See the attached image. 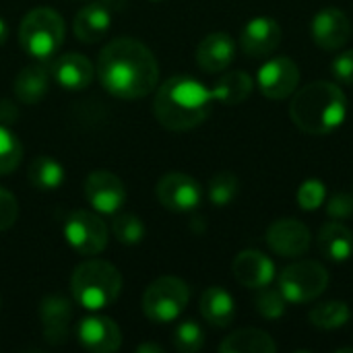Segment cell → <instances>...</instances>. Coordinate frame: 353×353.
Returning <instances> with one entry per match:
<instances>
[{
    "mask_svg": "<svg viewBox=\"0 0 353 353\" xmlns=\"http://www.w3.org/2000/svg\"><path fill=\"white\" fill-rule=\"evenodd\" d=\"M213 93L188 74L168 79L155 93L153 112L157 122L174 132L192 130L211 114Z\"/></svg>",
    "mask_w": 353,
    "mask_h": 353,
    "instance_id": "2",
    "label": "cell"
},
{
    "mask_svg": "<svg viewBox=\"0 0 353 353\" xmlns=\"http://www.w3.org/2000/svg\"><path fill=\"white\" fill-rule=\"evenodd\" d=\"M319 248L329 261H350L353 254V232L339 221H329L319 232Z\"/></svg>",
    "mask_w": 353,
    "mask_h": 353,
    "instance_id": "22",
    "label": "cell"
},
{
    "mask_svg": "<svg viewBox=\"0 0 353 353\" xmlns=\"http://www.w3.org/2000/svg\"><path fill=\"white\" fill-rule=\"evenodd\" d=\"M256 85L261 93L269 99H288L292 93H296L300 85V68L292 58L277 56L261 66L256 74Z\"/></svg>",
    "mask_w": 353,
    "mask_h": 353,
    "instance_id": "9",
    "label": "cell"
},
{
    "mask_svg": "<svg viewBox=\"0 0 353 353\" xmlns=\"http://www.w3.org/2000/svg\"><path fill=\"white\" fill-rule=\"evenodd\" d=\"M331 72L339 83L353 85V50H347V52L335 56V60L331 64Z\"/></svg>",
    "mask_w": 353,
    "mask_h": 353,
    "instance_id": "36",
    "label": "cell"
},
{
    "mask_svg": "<svg viewBox=\"0 0 353 353\" xmlns=\"http://www.w3.org/2000/svg\"><path fill=\"white\" fill-rule=\"evenodd\" d=\"M155 192H157V201L174 213L192 211L201 205V199H203L201 184L184 172L165 174L157 182Z\"/></svg>",
    "mask_w": 353,
    "mask_h": 353,
    "instance_id": "10",
    "label": "cell"
},
{
    "mask_svg": "<svg viewBox=\"0 0 353 353\" xmlns=\"http://www.w3.org/2000/svg\"><path fill=\"white\" fill-rule=\"evenodd\" d=\"M232 271L236 281L248 290H261L265 285H271L275 277L273 261L261 250H242L234 259Z\"/></svg>",
    "mask_w": 353,
    "mask_h": 353,
    "instance_id": "17",
    "label": "cell"
},
{
    "mask_svg": "<svg viewBox=\"0 0 353 353\" xmlns=\"http://www.w3.org/2000/svg\"><path fill=\"white\" fill-rule=\"evenodd\" d=\"M352 37L350 17L335 6H327L312 19V39L319 48L333 52L343 48Z\"/></svg>",
    "mask_w": 353,
    "mask_h": 353,
    "instance_id": "13",
    "label": "cell"
},
{
    "mask_svg": "<svg viewBox=\"0 0 353 353\" xmlns=\"http://www.w3.org/2000/svg\"><path fill=\"white\" fill-rule=\"evenodd\" d=\"M327 213L331 219H337V221L352 217L353 196H350L347 192H335L327 203Z\"/></svg>",
    "mask_w": 353,
    "mask_h": 353,
    "instance_id": "35",
    "label": "cell"
},
{
    "mask_svg": "<svg viewBox=\"0 0 353 353\" xmlns=\"http://www.w3.org/2000/svg\"><path fill=\"white\" fill-rule=\"evenodd\" d=\"M325 196H327V186L316 178H310V180L302 182V186L298 188V205L304 211L321 209L323 203H325Z\"/></svg>",
    "mask_w": 353,
    "mask_h": 353,
    "instance_id": "33",
    "label": "cell"
},
{
    "mask_svg": "<svg viewBox=\"0 0 353 353\" xmlns=\"http://www.w3.org/2000/svg\"><path fill=\"white\" fill-rule=\"evenodd\" d=\"M254 89V81L246 70H232L223 72L215 85L211 87L213 99L225 103V105H238L248 99V95Z\"/></svg>",
    "mask_w": 353,
    "mask_h": 353,
    "instance_id": "23",
    "label": "cell"
},
{
    "mask_svg": "<svg viewBox=\"0 0 353 353\" xmlns=\"http://www.w3.org/2000/svg\"><path fill=\"white\" fill-rule=\"evenodd\" d=\"M64 238L74 252L83 256H95L105 250L110 236L99 215L77 209L64 219Z\"/></svg>",
    "mask_w": 353,
    "mask_h": 353,
    "instance_id": "8",
    "label": "cell"
},
{
    "mask_svg": "<svg viewBox=\"0 0 353 353\" xmlns=\"http://www.w3.org/2000/svg\"><path fill=\"white\" fill-rule=\"evenodd\" d=\"M19 217V203L12 192L6 188H0V232L8 230L14 225Z\"/></svg>",
    "mask_w": 353,
    "mask_h": 353,
    "instance_id": "34",
    "label": "cell"
},
{
    "mask_svg": "<svg viewBox=\"0 0 353 353\" xmlns=\"http://www.w3.org/2000/svg\"><path fill=\"white\" fill-rule=\"evenodd\" d=\"M329 285L327 269L316 261H300L283 269L279 275V290L292 304H306L323 296Z\"/></svg>",
    "mask_w": 353,
    "mask_h": 353,
    "instance_id": "7",
    "label": "cell"
},
{
    "mask_svg": "<svg viewBox=\"0 0 353 353\" xmlns=\"http://www.w3.org/2000/svg\"><path fill=\"white\" fill-rule=\"evenodd\" d=\"M190 290L178 277H159L143 294V314L157 325L176 321L188 306Z\"/></svg>",
    "mask_w": 353,
    "mask_h": 353,
    "instance_id": "6",
    "label": "cell"
},
{
    "mask_svg": "<svg viewBox=\"0 0 353 353\" xmlns=\"http://www.w3.org/2000/svg\"><path fill=\"white\" fill-rule=\"evenodd\" d=\"M153 2H157V0H153Z\"/></svg>",
    "mask_w": 353,
    "mask_h": 353,
    "instance_id": "40",
    "label": "cell"
},
{
    "mask_svg": "<svg viewBox=\"0 0 353 353\" xmlns=\"http://www.w3.org/2000/svg\"><path fill=\"white\" fill-rule=\"evenodd\" d=\"M79 343L93 353L118 352L122 345L120 327L108 316H87L77 327Z\"/></svg>",
    "mask_w": 353,
    "mask_h": 353,
    "instance_id": "16",
    "label": "cell"
},
{
    "mask_svg": "<svg viewBox=\"0 0 353 353\" xmlns=\"http://www.w3.org/2000/svg\"><path fill=\"white\" fill-rule=\"evenodd\" d=\"M112 232L118 242H122L126 246H134V244L143 242V238H145V223L141 221V217H137L132 213H122V215L114 217Z\"/></svg>",
    "mask_w": 353,
    "mask_h": 353,
    "instance_id": "31",
    "label": "cell"
},
{
    "mask_svg": "<svg viewBox=\"0 0 353 353\" xmlns=\"http://www.w3.org/2000/svg\"><path fill=\"white\" fill-rule=\"evenodd\" d=\"M240 190V180L234 172H217L209 182V201L215 207H228Z\"/></svg>",
    "mask_w": 353,
    "mask_h": 353,
    "instance_id": "28",
    "label": "cell"
},
{
    "mask_svg": "<svg viewBox=\"0 0 353 353\" xmlns=\"http://www.w3.org/2000/svg\"><path fill=\"white\" fill-rule=\"evenodd\" d=\"M269 248L285 259H300L310 248V230L298 219H279L267 230Z\"/></svg>",
    "mask_w": 353,
    "mask_h": 353,
    "instance_id": "12",
    "label": "cell"
},
{
    "mask_svg": "<svg viewBox=\"0 0 353 353\" xmlns=\"http://www.w3.org/2000/svg\"><path fill=\"white\" fill-rule=\"evenodd\" d=\"M350 316H352L350 306L345 302H337V300L316 304L310 310V323L323 331H335V329L345 327Z\"/></svg>",
    "mask_w": 353,
    "mask_h": 353,
    "instance_id": "27",
    "label": "cell"
},
{
    "mask_svg": "<svg viewBox=\"0 0 353 353\" xmlns=\"http://www.w3.org/2000/svg\"><path fill=\"white\" fill-rule=\"evenodd\" d=\"M290 116L306 134H331L347 116V97L339 85L331 81H314L302 89H296L290 103Z\"/></svg>",
    "mask_w": 353,
    "mask_h": 353,
    "instance_id": "3",
    "label": "cell"
},
{
    "mask_svg": "<svg viewBox=\"0 0 353 353\" xmlns=\"http://www.w3.org/2000/svg\"><path fill=\"white\" fill-rule=\"evenodd\" d=\"M234 56H236V41L232 39L230 33L223 31L209 33L207 37L201 39L196 48V64L209 74L223 72L232 64Z\"/></svg>",
    "mask_w": 353,
    "mask_h": 353,
    "instance_id": "18",
    "label": "cell"
},
{
    "mask_svg": "<svg viewBox=\"0 0 353 353\" xmlns=\"http://www.w3.org/2000/svg\"><path fill=\"white\" fill-rule=\"evenodd\" d=\"M19 41L35 60H48L56 56L64 41V19L54 8H33L21 21Z\"/></svg>",
    "mask_w": 353,
    "mask_h": 353,
    "instance_id": "5",
    "label": "cell"
},
{
    "mask_svg": "<svg viewBox=\"0 0 353 353\" xmlns=\"http://www.w3.org/2000/svg\"><path fill=\"white\" fill-rule=\"evenodd\" d=\"M70 292L83 308L103 310L118 300L122 292V275L112 263L91 259L72 271Z\"/></svg>",
    "mask_w": 353,
    "mask_h": 353,
    "instance_id": "4",
    "label": "cell"
},
{
    "mask_svg": "<svg viewBox=\"0 0 353 353\" xmlns=\"http://www.w3.org/2000/svg\"><path fill=\"white\" fill-rule=\"evenodd\" d=\"M39 321L43 337L48 343L60 345L68 337V327L72 321V306L62 296H46L39 304Z\"/></svg>",
    "mask_w": 353,
    "mask_h": 353,
    "instance_id": "19",
    "label": "cell"
},
{
    "mask_svg": "<svg viewBox=\"0 0 353 353\" xmlns=\"http://www.w3.org/2000/svg\"><path fill=\"white\" fill-rule=\"evenodd\" d=\"M29 182L33 188L41 190V192H52L58 190L64 184V168L58 159L50 157V155H39L31 161L29 165Z\"/></svg>",
    "mask_w": 353,
    "mask_h": 353,
    "instance_id": "26",
    "label": "cell"
},
{
    "mask_svg": "<svg viewBox=\"0 0 353 353\" xmlns=\"http://www.w3.org/2000/svg\"><path fill=\"white\" fill-rule=\"evenodd\" d=\"M201 314L203 319L217 329H225L232 325L234 316H236V304L234 298L230 296V292H225L223 288H209L203 292L201 296Z\"/></svg>",
    "mask_w": 353,
    "mask_h": 353,
    "instance_id": "21",
    "label": "cell"
},
{
    "mask_svg": "<svg viewBox=\"0 0 353 353\" xmlns=\"http://www.w3.org/2000/svg\"><path fill=\"white\" fill-rule=\"evenodd\" d=\"M50 77L54 83L66 91H83L91 85L95 77L93 64L77 52L60 54L50 62Z\"/></svg>",
    "mask_w": 353,
    "mask_h": 353,
    "instance_id": "15",
    "label": "cell"
},
{
    "mask_svg": "<svg viewBox=\"0 0 353 353\" xmlns=\"http://www.w3.org/2000/svg\"><path fill=\"white\" fill-rule=\"evenodd\" d=\"M6 39H8V25H6V21L0 17V46H2Z\"/></svg>",
    "mask_w": 353,
    "mask_h": 353,
    "instance_id": "39",
    "label": "cell"
},
{
    "mask_svg": "<svg viewBox=\"0 0 353 353\" xmlns=\"http://www.w3.org/2000/svg\"><path fill=\"white\" fill-rule=\"evenodd\" d=\"M83 190H85V199L89 201V205L97 213H103V215L118 213L126 203L124 182L108 170L91 172L85 180Z\"/></svg>",
    "mask_w": 353,
    "mask_h": 353,
    "instance_id": "11",
    "label": "cell"
},
{
    "mask_svg": "<svg viewBox=\"0 0 353 353\" xmlns=\"http://www.w3.org/2000/svg\"><path fill=\"white\" fill-rule=\"evenodd\" d=\"M221 353H275L273 337L261 329H240L219 343Z\"/></svg>",
    "mask_w": 353,
    "mask_h": 353,
    "instance_id": "25",
    "label": "cell"
},
{
    "mask_svg": "<svg viewBox=\"0 0 353 353\" xmlns=\"http://www.w3.org/2000/svg\"><path fill=\"white\" fill-rule=\"evenodd\" d=\"M205 345V333L194 321L180 323L174 331V347L182 353H196Z\"/></svg>",
    "mask_w": 353,
    "mask_h": 353,
    "instance_id": "32",
    "label": "cell"
},
{
    "mask_svg": "<svg viewBox=\"0 0 353 353\" xmlns=\"http://www.w3.org/2000/svg\"><path fill=\"white\" fill-rule=\"evenodd\" d=\"M137 352L139 353H147V352L161 353L163 352V347H161V345H155V343H143V345H139V347H137Z\"/></svg>",
    "mask_w": 353,
    "mask_h": 353,
    "instance_id": "38",
    "label": "cell"
},
{
    "mask_svg": "<svg viewBox=\"0 0 353 353\" xmlns=\"http://www.w3.org/2000/svg\"><path fill=\"white\" fill-rule=\"evenodd\" d=\"M50 68L41 66V64H33V66H25L17 79H14V95L21 103L25 105H33L37 103L50 85Z\"/></svg>",
    "mask_w": 353,
    "mask_h": 353,
    "instance_id": "24",
    "label": "cell"
},
{
    "mask_svg": "<svg viewBox=\"0 0 353 353\" xmlns=\"http://www.w3.org/2000/svg\"><path fill=\"white\" fill-rule=\"evenodd\" d=\"M283 31L271 17H256L248 21L240 33V48L248 58H265L281 43Z\"/></svg>",
    "mask_w": 353,
    "mask_h": 353,
    "instance_id": "14",
    "label": "cell"
},
{
    "mask_svg": "<svg viewBox=\"0 0 353 353\" xmlns=\"http://www.w3.org/2000/svg\"><path fill=\"white\" fill-rule=\"evenodd\" d=\"M110 25H112L110 6L101 2H91L77 12L72 29L77 39L85 43H95L110 31Z\"/></svg>",
    "mask_w": 353,
    "mask_h": 353,
    "instance_id": "20",
    "label": "cell"
},
{
    "mask_svg": "<svg viewBox=\"0 0 353 353\" xmlns=\"http://www.w3.org/2000/svg\"><path fill=\"white\" fill-rule=\"evenodd\" d=\"M17 118H19V108L10 99H2L0 101V124L8 126V124L17 122Z\"/></svg>",
    "mask_w": 353,
    "mask_h": 353,
    "instance_id": "37",
    "label": "cell"
},
{
    "mask_svg": "<svg viewBox=\"0 0 353 353\" xmlns=\"http://www.w3.org/2000/svg\"><path fill=\"white\" fill-rule=\"evenodd\" d=\"M23 159V145L19 137L4 124H0V176H6L19 168Z\"/></svg>",
    "mask_w": 353,
    "mask_h": 353,
    "instance_id": "29",
    "label": "cell"
},
{
    "mask_svg": "<svg viewBox=\"0 0 353 353\" xmlns=\"http://www.w3.org/2000/svg\"><path fill=\"white\" fill-rule=\"evenodd\" d=\"M285 304H288V300L279 288L275 290V288L265 285L256 292V298H254L256 312L267 321H279L285 314Z\"/></svg>",
    "mask_w": 353,
    "mask_h": 353,
    "instance_id": "30",
    "label": "cell"
},
{
    "mask_svg": "<svg viewBox=\"0 0 353 353\" xmlns=\"http://www.w3.org/2000/svg\"><path fill=\"white\" fill-rule=\"evenodd\" d=\"M97 77L110 95L120 99H141L155 91L159 64L143 41L118 37L101 48Z\"/></svg>",
    "mask_w": 353,
    "mask_h": 353,
    "instance_id": "1",
    "label": "cell"
}]
</instances>
